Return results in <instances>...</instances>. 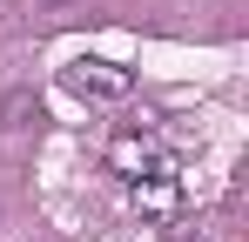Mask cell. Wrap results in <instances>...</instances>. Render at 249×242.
<instances>
[{"label": "cell", "mask_w": 249, "mask_h": 242, "mask_svg": "<svg viewBox=\"0 0 249 242\" xmlns=\"http://www.w3.org/2000/svg\"><path fill=\"white\" fill-rule=\"evenodd\" d=\"M68 87H74L81 101H122L128 87H135V74L115 68V61H74V68H68Z\"/></svg>", "instance_id": "cell-1"}, {"label": "cell", "mask_w": 249, "mask_h": 242, "mask_svg": "<svg viewBox=\"0 0 249 242\" xmlns=\"http://www.w3.org/2000/svg\"><path fill=\"white\" fill-rule=\"evenodd\" d=\"M27 115L41 121V101H27V94H14V101H7V128H27Z\"/></svg>", "instance_id": "cell-2"}]
</instances>
